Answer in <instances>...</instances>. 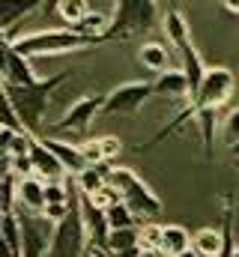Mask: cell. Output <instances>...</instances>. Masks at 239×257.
<instances>
[{
  "mask_svg": "<svg viewBox=\"0 0 239 257\" xmlns=\"http://www.w3.org/2000/svg\"><path fill=\"white\" fill-rule=\"evenodd\" d=\"M66 78H69V72H57L51 78H36L30 84L3 81V90H6V96H9V102H12V108H15V114H18L24 132L36 135L42 128V120L48 114V102H51L54 90H57Z\"/></svg>",
  "mask_w": 239,
  "mask_h": 257,
  "instance_id": "obj_1",
  "label": "cell"
},
{
  "mask_svg": "<svg viewBox=\"0 0 239 257\" xmlns=\"http://www.w3.org/2000/svg\"><path fill=\"white\" fill-rule=\"evenodd\" d=\"M93 45H102L99 36H84L78 33L75 27H57V30H36V33H27V36H15L12 39V48L21 54V57H51V54H69V51H84V48H93Z\"/></svg>",
  "mask_w": 239,
  "mask_h": 257,
  "instance_id": "obj_2",
  "label": "cell"
},
{
  "mask_svg": "<svg viewBox=\"0 0 239 257\" xmlns=\"http://www.w3.org/2000/svg\"><path fill=\"white\" fill-rule=\"evenodd\" d=\"M87 251H90V233H87V224L81 215V192L72 183L69 212L54 224V236H51L45 257H87Z\"/></svg>",
  "mask_w": 239,
  "mask_h": 257,
  "instance_id": "obj_3",
  "label": "cell"
},
{
  "mask_svg": "<svg viewBox=\"0 0 239 257\" xmlns=\"http://www.w3.org/2000/svg\"><path fill=\"white\" fill-rule=\"evenodd\" d=\"M159 21V3L156 0H117L114 12H111V24L105 30V42L114 39H129V36H141L150 33Z\"/></svg>",
  "mask_w": 239,
  "mask_h": 257,
  "instance_id": "obj_4",
  "label": "cell"
},
{
  "mask_svg": "<svg viewBox=\"0 0 239 257\" xmlns=\"http://www.w3.org/2000/svg\"><path fill=\"white\" fill-rule=\"evenodd\" d=\"M108 183L117 186L120 200L141 218V221H150V218H159L162 212V200L153 194V189L129 168H111L108 174Z\"/></svg>",
  "mask_w": 239,
  "mask_h": 257,
  "instance_id": "obj_5",
  "label": "cell"
},
{
  "mask_svg": "<svg viewBox=\"0 0 239 257\" xmlns=\"http://www.w3.org/2000/svg\"><path fill=\"white\" fill-rule=\"evenodd\" d=\"M233 87H236V78H233L230 69H224V66L206 69L197 96L188 99L191 108H194V120H197V114H206V111H218V108H224L227 99L233 96Z\"/></svg>",
  "mask_w": 239,
  "mask_h": 257,
  "instance_id": "obj_6",
  "label": "cell"
},
{
  "mask_svg": "<svg viewBox=\"0 0 239 257\" xmlns=\"http://www.w3.org/2000/svg\"><path fill=\"white\" fill-rule=\"evenodd\" d=\"M18 224H21V257H45L51 236H54V221L45 212H30L15 206Z\"/></svg>",
  "mask_w": 239,
  "mask_h": 257,
  "instance_id": "obj_7",
  "label": "cell"
},
{
  "mask_svg": "<svg viewBox=\"0 0 239 257\" xmlns=\"http://www.w3.org/2000/svg\"><path fill=\"white\" fill-rule=\"evenodd\" d=\"M153 96V84H147V81H129V84H120L114 87L108 96H105V102H102V117H135L141 108H144V102Z\"/></svg>",
  "mask_w": 239,
  "mask_h": 257,
  "instance_id": "obj_8",
  "label": "cell"
},
{
  "mask_svg": "<svg viewBox=\"0 0 239 257\" xmlns=\"http://www.w3.org/2000/svg\"><path fill=\"white\" fill-rule=\"evenodd\" d=\"M81 215H84V224H87V233H90V245H93V251L108 254L111 224H108L105 209H102V206H96V203H93V197L81 194Z\"/></svg>",
  "mask_w": 239,
  "mask_h": 257,
  "instance_id": "obj_9",
  "label": "cell"
},
{
  "mask_svg": "<svg viewBox=\"0 0 239 257\" xmlns=\"http://www.w3.org/2000/svg\"><path fill=\"white\" fill-rule=\"evenodd\" d=\"M102 102H105V96H84V99H78L63 114V120L54 126V132H87L90 123L96 120V114L102 111Z\"/></svg>",
  "mask_w": 239,
  "mask_h": 257,
  "instance_id": "obj_10",
  "label": "cell"
},
{
  "mask_svg": "<svg viewBox=\"0 0 239 257\" xmlns=\"http://www.w3.org/2000/svg\"><path fill=\"white\" fill-rule=\"evenodd\" d=\"M30 162H33V174L42 177V180H63L66 177V168L60 165V159L48 150V144L42 138H36V135L30 141Z\"/></svg>",
  "mask_w": 239,
  "mask_h": 257,
  "instance_id": "obj_11",
  "label": "cell"
},
{
  "mask_svg": "<svg viewBox=\"0 0 239 257\" xmlns=\"http://www.w3.org/2000/svg\"><path fill=\"white\" fill-rule=\"evenodd\" d=\"M15 206L30 209V212H42L45 209V180L36 174L21 177L15 183Z\"/></svg>",
  "mask_w": 239,
  "mask_h": 257,
  "instance_id": "obj_12",
  "label": "cell"
},
{
  "mask_svg": "<svg viewBox=\"0 0 239 257\" xmlns=\"http://www.w3.org/2000/svg\"><path fill=\"white\" fill-rule=\"evenodd\" d=\"M153 96H165V99H188V81L182 69H165L159 72V78L153 81Z\"/></svg>",
  "mask_w": 239,
  "mask_h": 257,
  "instance_id": "obj_13",
  "label": "cell"
},
{
  "mask_svg": "<svg viewBox=\"0 0 239 257\" xmlns=\"http://www.w3.org/2000/svg\"><path fill=\"white\" fill-rule=\"evenodd\" d=\"M45 144H48V150L60 159V165L66 168V174H69V177H75V174H81V171L87 168V159H84L81 147H72V144L57 141V138H45Z\"/></svg>",
  "mask_w": 239,
  "mask_h": 257,
  "instance_id": "obj_14",
  "label": "cell"
},
{
  "mask_svg": "<svg viewBox=\"0 0 239 257\" xmlns=\"http://www.w3.org/2000/svg\"><path fill=\"white\" fill-rule=\"evenodd\" d=\"M39 6H42V0H0V30L9 33L18 21H24Z\"/></svg>",
  "mask_w": 239,
  "mask_h": 257,
  "instance_id": "obj_15",
  "label": "cell"
},
{
  "mask_svg": "<svg viewBox=\"0 0 239 257\" xmlns=\"http://www.w3.org/2000/svg\"><path fill=\"white\" fill-rule=\"evenodd\" d=\"M111 162H99V165H87L81 174H75V186H78V192L81 194H93L99 192L105 183H108V174H111Z\"/></svg>",
  "mask_w": 239,
  "mask_h": 257,
  "instance_id": "obj_16",
  "label": "cell"
},
{
  "mask_svg": "<svg viewBox=\"0 0 239 257\" xmlns=\"http://www.w3.org/2000/svg\"><path fill=\"white\" fill-rule=\"evenodd\" d=\"M185 248H191L188 230L179 227V224H165V227H162V251L168 257H177V254H182Z\"/></svg>",
  "mask_w": 239,
  "mask_h": 257,
  "instance_id": "obj_17",
  "label": "cell"
},
{
  "mask_svg": "<svg viewBox=\"0 0 239 257\" xmlns=\"http://www.w3.org/2000/svg\"><path fill=\"white\" fill-rule=\"evenodd\" d=\"M221 245H224V233H221V227H203V230L191 239V248H194L200 257H218Z\"/></svg>",
  "mask_w": 239,
  "mask_h": 257,
  "instance_id": "obj_18",
  "label": "cell"
},
{
  "mask_svg": "<svg viewBox=\"0 0 239 257\" xmlns=\"http://www.w3.org/2000/svg\"><path fill=\"white\" fill-rule=\"evenodd\" d=\"M138 60L147 66V69H153V72H165L168 63H171V54H168V48L159 45V42H144L141 51H138Z\"/></svg>",
  "mask_w": 239,
  "mask_h": 257,
  "instance_id": "obj_19",
  "label": "cell"
},
{
  "mask_svg": "<svg viewBox=\"0 0 239 257\" xmlns=\"http://www.w3.org/2000/svg\"><path fill=\"white\" fill-rule=\"evenodd\" d=\"M108 24H111V15H105V12H93V9H90V12H87L78 24H72V27H75L78 33H84V36H99V39H102L105 30H108ZM102 42H105V39H102Z\"/></svg>",
  "mask_w": 239,
  "mask_h": 257,
  "instance_id": "obj_20",
  "label": "cell"
},
{
  "mask_svg": "<svg viewBox=\"0 0 239 257\" xmlns=\"http://www.w3.org/2000/svg\"><path fill=\"white\" fill-rule=\"evenodd\" d=\"M132 248H141L138 245V227H126V230H111V236H108V254H126V251H132Z\"/></svg>",
  "mask_w": 239,
  "mask_h": 257,
  "instance_id": "obj_21",
  "label": "cell"
},
{
  "mask_svg": "<svg viewBox=\"0 0 239 257\" xmlns=\"http://www.w3.org/2000/svg\"><path fill=\"white\" fill-rule=\"evenodd\" d=\"M105 215H108V224H111V230H126V227H138L141 224V218L120 200L114 206H108L105 209Z\"/></svg>",
  "mask_w": 239,
  "mask_h": 257,
  "instance_id": "obj_22",
  "label": "cell"
},
{
  "mask_svg": "<svg viewBox=\"0 0 239 257\" xmlns=\"http://www.w3.org/2000/svg\"><path fill=\"white\" fill-rule=\"evenodd\" d=\"M54 9H57L60 18L66 21V27H72V24H78V21L90 12V3H87V0H57Z\"/></svg>",
  "mask_w": 239,
  "mask_h": 257,
  "instance_id": "obj_23",
  "label": "cell"
},
{
  "mask_svg": "<svg viewBox=\"0 0 239 257\" xmlns=\"http://www.w3.org/2000/svg\"><path fill=\"white\" fill-rule=\"evenodd\" d=\"M224 215H221V233H224V245H221V251L218 257H233L236 251V245H233V206H230V197H224Z\"/></svg>",
  "mask_w": 239,
  "mask_h": 257,
  "instance_id": "obj_24",
  "label": "cell"
},
{
  "mask_svg": "<svg viewBox=\"0 0 239 257\" xmlns=\"http://www.w3.org/2000/svg\"><path fill=\"white\" fill-rule=\"evenodd\" d=\"M0 126L15 128V132H24L18 114H15V108H12V102H9V96H6V90H0Z\"/></svg>",
  "mask_w": 239,
  "mask_h": 257,
  "instance_id": "obj_25",
  "label": "cell"
},
{
  "mask_svg": "<svg viewBox=\"0 0 239 257\" xmlns=\"http://www.w3.org/2000/svg\"><path fill=\"white\" fill-rule=\"evenodd\" d=\"M138 245L141 248H162V224L138 227Z\"/></svg>",
  "mask_w": 239,
  "mask_h": 257,
  "instance_id": "obj_26",
  "label": "cell"
},
{
  "mask_svg": "<svg viewBox=\"0 0 239 257\" xmlns=\"http://www.w3.org/2000/svg\"><path fill=\"white\" fill-rule=\"evenodd\" d=\"M90 197V194H87ZM93 203L96 206H102V209H108V206H114V203H120V192H117V186H111V183H105L99 192L93 194Z\"/></svg>",
  "mask_w": 239,
  "mask_h": 257,
  "instance_id": "obj_27",
  "label": "cell"
},
{
  "mask_svg": "<svg viewBox=\"0 0 239 257\" xmlns=\"http://www.w3.org/2000/svg\"><path fill=\"white\" fill-rule=\"evenodd\" d=\"M81 153H84L87 165H99V162H105V153H102V144H99V138H90L87 144H81Z\"/></svg>",
  "mask_w": 239,
  "mask_h": 257,
  "instance_id": "obj_28",
  "label": "cell"
},
{
  "mask_svg": "<svg viewBox=\"0 0 239 257\" xmlns=\"http://www.w3.org/2000/svg\"><path fill=\"white\" fill-rule=\"evenodd\" d=\"M221 132H224V141H227V147H233V144L239 141V108L227 114V120H224V128H221Z\"/></svg>",
  "mask_w": 239,
  "mask_h": 257,
  "instance_id": "obj_29",
  "label": "cell"
},
{
  "mask_svg": "<svg viewBox=\"0 0 239 257\" xmlns=\"http://www.w3.org/2000/svg\"><path fill=\"white\" fill-rule=\"evenodd\" d=\"M99 144H102L105 162H111V165H114V159H117V156H120V150H123L120 138H114V135H102V138H99Z\"/></svg>",
  "mask_w": 239,
  "mask_h": 257,
  "instance_id": "obj_30",
  "label": "cell"
},
{
  "mask_svg": "<svg viewBox=\"0 0 239 257\" xmlns=\"http://www.w3.org/2000/svg\"><path fill=\"white\" fill-rule=\"evenodd\" d=\"M12 174H15L18 180L33 174V162H30V153H24V156H12Z\"/></svg>",
  "mask_w": 239,
  "mask_h": 257,
  "instance_id": "obj_31",
  "label": "cell"
},
{
  "mask_svg": "<svg viewBox=\"0 0 239 257\" xmlns=\"http://www.w3.org/2000/svg\"><path fill=\"white\" fill-rule=\"evenodd\" d=\"M12 174V156H6V153H0V183L6 180Z\"/></svg>",
  "mask_w": 239,
  "mask_h": 257,
  "instance_id": "obj_32",
  "label": "cell"
},
{
  "mask_svg": "<svg viewBox=\"0 0 239 257\" xmlns=\"http://www.w3.org/2000/svg\"><path fill=\"white\" fill-rule=\"evenodd\" d=\"M138 257H168L162 248H141V254Z\"/></svg>",
  "mask_w": 239,
  "mask_h": 257,
  "instance_id": "obj_33",
  "label": "cell"
},
{
  "mask_svg": "<svg viewBox=\"0 0 239 257\" xmlns=\"http://www.w3.org/2000/svg\"><path fill=\"white\" fill-rule=\"evenodd\" d=\"M221 3H224V9H227V12L239 15V0H221Z\"/></svg>",
  "mask_w": 239,
  "mask_h": 257,
  "instance_id": "obj_34",
  "label": "cell"
},
{
  "mask_svg": "<svg viewBox=\"0 0 239 257\" xmlns=\"http://www.w3.org/2000/svg\"><path fill=\"white\" fill-rule=\"evenodd\" d=\"M177 257H200V254H197L194 248H185V251H182V254H177Z\"/></svg>",
  "mask_w": 239,
  "mask_h": 257,
  "instance_id": "obj_35",
  "label": "cell"
},
{
  "mask_svg": "<svg viewBox=\"0 0 239 257\" xmlns=\"http://www.w3.org/2000/svg\"><path fill=\"white\" fill-rule=\"evenodd\" d=\"M230 153H233V156H236V159H239V141H236V144H233V147H230Z\"/></svg>",
  "mask_w": 239,
  "mask_h": 257,
  "instance_id": "obj_36",
  "label": "cell"
},
{
  "mask_svg": "<svg viewBox=\"0 0 239 257\" xmlns=\"http://www.w3.org/2000/svg\"><path fill=\"white\" fill-rule=\"evenodd\" d=\"M54 3H57V0H48V3H45V6H48V9H54Z\"/></svg>",
  "mask_w": 239,
  "mask_h": 257,
  "instance_id": "obj_37",
  "label": "cell"
},
{
  "mask_svg": "<svg viewBox=\"0 0 239 257\" xmlns=\"http://www.w3.org/2000/svg\"><path fill=\"white\" fill-rule=\"evenodd\" d=\"M0 90H3V72H0Z\"/></svg>",
  "mask_w": 239,
  "mask_h": 257,
  "instance_id": "obj_38",
  "label": "cell"
},
{
  "mask_svg": "<svg viewBox=\"0 0 239 257\" xmlns=\"http://www.w3.org/2000/svg\"><path fill=\"white\" fill-rule=\"evenodd\" d=\"M233 257H239V248H236V251H233Z\"/></svg>",
  "mask_w": 239,
  "mask_h": 257,
  "instance_id": "obj_39",
  "label": "cell"
},
{
  "mask_svg": "<svg viewBox=\"0 0 239 257\" xmlns=\"http://www.w3.org/2000/svg\"><path fill=\"white\" fill-rule=\"evenodd\" d=\"M3 215H6V212H0V221H3Z\"/></svg>",
  "mask_w": 239,
  "mask_h": 257,
  "instance_id": "obj_40",
  "label": "cell"
}]
</instances>
